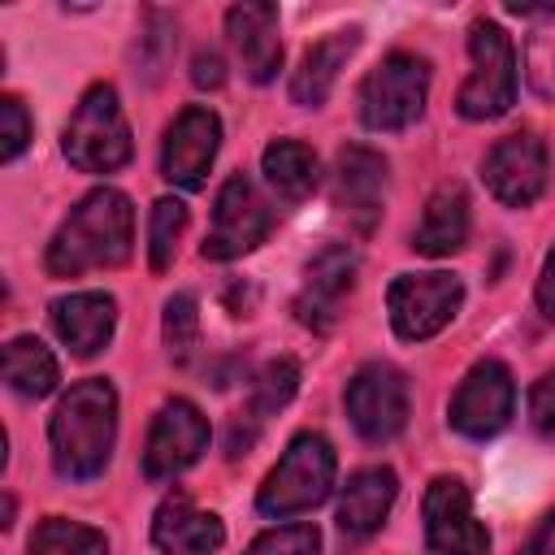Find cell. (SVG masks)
<instances>
[{
  "label": "cell",
  "mask_w": 555,
  "mask_h": 555,
  "mask_svg": "<svg viewBox=\"0 0 555 555\" xmlns=\"http://www.w3.org/2000/svg\"><path fill=\"white\" fill-rule=\"evenodd\" d=\"M130 247H134V208H130V199L113 186H95L56 225L43 264H48L52 278H82L91 269L126 264Z\"/></svg>",
  "instance_id": "6da1fadb"
},
{
  "label": "cell",
  "mask_w": 555,
  "mask_h": 555,
  "mask_svg": "<svg viewBox=\"0 0 555 555\" xmlns=\"http://www.w3.org/2000/svg\"><path fill=\"white\" fill-rule=\"evenodd\" d=\"M117 442V390L108 377L74 382L52 421H48V447L52 464L69 481H91L108 468Z\"/></svg>",
  "instance_id": "7a4b0ae2"
},
{
  "label": "cell",
  "mask_w": 555,
  "mask_h": 555,
  "mask_svg": "<svg viewBox=\"0 0 555 555\" xmlns=\"http://www.w3.org/2000/svg\"><path fill=\"white\" fill-rule=\"evenodd\" d=\"M334 473H338V460H334L330 438L304 429V434L291 438V447L282 451V460H278V464L269 468V477L260 481L256 507H260L269 520H286V516L312 512L317 503L330 499Z\"/></svg>",
  "instance_id": "3957f363"
},
{
  "label": "cell",
  "mask_w": 555,
  "mask_h": 555,
  "mask_svg": "<svg viewBox=\"0 0 555 555\" xmlns=\"http://www.w3.org/2000/svg\"><path fill=\"white\" fill-rule=\"evenodd\" d=\"M61 152L78 173H117L134 143H130V126L121 113V100L108 82H95L82 91V100L74 104L65 134H61Z\"/></svg>",
  "instance_id": "277c9868"
},
{
  "label": "cell",
  "mask_w": 555,
  "mask_h": 555,
  "mask_svg": "<svg viewBox=\"0 0 555 555\" xmlns=\"http://www.w3.org/2000/svg\"><path fill=\"white\" fill-rule=\"evenodd\" d=\"M468 78L455 95V108L460 117L468 121H494L503 117L512 104H516V48H512V35L490 22V17H477L468 26Z\"/></svg>",
  "instance_id": "5b68a950"
},
{
  "label": "cell",
  "mask_w": 555,
  "mask_h": 555,
  "mask_svg": "<svg viewBox=\"0 0 555 555\" xmlns=\"http://www.w3.org/2000/svg\"><path fill=\"white\" fill-rule=\"evenodd\" d=\"M429 100V61L416 52L382 56L360 82V121L369 130H408Z\"/></svg>",
  "instance_id": "8992f818"
},
{
  "label": "cell",
  "mask_w": 555,
  "mask_h": 555,
  "mask_svg": "<svg viewBox=\"0 0 555 555\" xmlns=\"http://www.w3.org/2000/svg\"><path fill=\"white\" fill-rule=\"evenodd\" d=\"M390 325L403 343H425L442 334L455 312L464 308V282L455 273L429 269V273H399L386 291Z\"/></svg>",
  "instance_id": "52a82bcc"
},
{
  "label": "cell",
  "mask_w": 555,
  "mask_h": 555,
  "mask_svg": "<svg viewBox=\"0 0 555 555\" xmlns=\"http://www.w3.org/2000/svg\"><path fill=\"white\" fill-rule=\"evenodd\" d=\"M273 230V208L247 173H230L212 204V225L204 234V260H238L256 251Z\"/></svg>",
  "instance_id": "ba28073f"
},
{
  "label": "cell",
  "mask_w": 555,
  "mask_h": 555,
  "mask_svg": "<svg viewBox=\"0 0 555 555\" xmlns=\"http://www.w3.org/2000/svg\"><path fill=\"white\" fill-rule=\"evenodd\" d=\"M347 421L364 442H390L403 434L408 425V377L386 364L373 360L364 369H356V377L347 382Z\"/></svg>",
  "instance_id": "9c48e42d"
},
{
  "label": "cell",
  "mask_w": 555,
  "mask_h": 555,
  "mask_svg": "<svg viewBox=\"0 0 555 555\" xmlns=\"http://www.w3.org/2000/svg\"><path fill=\"white\" fill-rule=\"evenodd\" d=\"M516 412V382L507 373L503 360H477L464 382L455 386L451 395V408H447V421L455 434L464 438H494L499 429H507Z\"/></svg>",
  "instance_id": "30bf717a"
},
{
  "label": "cell",
  "mask_w": 555,
  "mask_h": 555,
  "mask_svg": "<svg viewBox=\"0 0 555 555\" xmlns=\"http://www.w3.org/2000/svg\"><path fill=\"white\" fill-rule=\"evenodd\" d=\"M421 516L429 555H490V529L473 516V494L460 477H434Z\"/></svg>",
  "instance_id": "8fae6325"
},
{
  "label": "cell",
  "mask_w": 555,
  "mask_h": 555,
  "mask_svg": "<svg viewBox=\"0 0 555 555\" xmlns=\"http://www.w3.org/2000/svg\"><path fill=\"white\" fill-rule=\"evenodd\" d=\"M481 178L490 186V195L507 208H529L538 204V195L546 191V178H551V156H546V143L529 130L520 134H507L499 139L486 160H481Z\"/></svg>",
  "instance_id": "7c38bea8"
},
{
  "label": "cell",
  "mask_w": 555,
  "mask_h": 555,
  "mask_svg": "<svg viewBox=\"0 0 555 555\" xmlns=\"http://www.w3.org/2000/svg\"><path fill=\"white\" fill-rule=\"evenodd\" d=\"M208 451V416L191 403V399H169L152 429H147V447H143V477L152 481H173L178 473H186L199 455Z\"/></svg>",
  "instance_id": "4fadbf2b"
},
{
  "label": "cell",
  "mask_w": 555,
  "mask_h": 555,
  "mask_svg": "<svg viewBox=\"0 0 555 555\" xmlns=\"http://www.w3.org/2000/svg\"><path fill=\"white\" fill-rule=\"evenodd\" d=\"M217 147H221V117L204 104H191L182 108L169 130H165V143H160V173L165 182L182 186V191H199L212 160H217Z\"/></svg>",
  "instance_id": "5bb4252c"
},
{
  "label": "cell",
  "mask_w": 555,
  "mask_h": 555,
  "mask_svg": "<svg viewBox=\"0 0 555 555\" xmlns=\"http://www.w3.org/2000/svg\"><path fill=\"white\" fill-rule=\"evenodd\" d=\"M386 156L364 147V143H351L338 152V165H334V204L338 212L360 230L369 234L377 221H382V204H386Z\"/></svg>",
  "instance_id": "9a60e30c"
},
{
  "label": "cell",
  "mask_w": 555,
  "mask_h": 555,
  "mask_svg": "<svg viewBox=\"0 0 555 555\" xmlns=\"http://www.w3.org/2000/svg\"><path fill=\"white\" fill-rule=\"evenodd\" d=\"M356 251L347 243H330L321 247L308 264H304V286H299V299H295V312L304 325L312 330H330L338 321V308L343 299L356 291Z\"/></svg>",
  "instance_id": "2e32d148"
},
{
  "label": "cell",
  "mask_w": 555,
  "mask_h": 555,
  "mask_svg": "<svg viewBox=\"0 0 555 555\" xmlns=\"http://www.w3.org/2000/svg\"><path fill=\"white\" fill-rule=\"evenodd\" d=\"M52 330L56 338L74 351V356H95L108 347L113 330H117V299L104 295V291H74V295H61L52 299Z\"/></svg>",
  "instance_id": "e0dca14e"
},
{
  "label": "cell",
  "mask_w": 555,
  "mask_h": 555,
  "mask_svg": "<svg viewBox=\"0 0 555 555\" xmlns=\"http://www.w3.org/2000/svg\"><path fill=\"white\" fill-rule=\"evenodd\" d=\"M225 35L234 56L251 82H273L282 69V39H278V9L273 4H234L225 13Z\"/></svg>",
  "instance_id": "ac0fdd59"
},
{
  "label": "cell",
  "mask_w": 555,
  "mask_h": 555,
  "mask_svg": "<svg viewBox=\"0 0 555 555\" xmlns=\"http://www.w3.org/2000/svg\"><path fill=\"white\" fill-rule=\"evenodd\" d=\"M152 542L165 555H212L225 542V525L217 512L195 507L186 494H169L152 516Z\"/></svg>",
  "instance_id": "d6986e66"
},
{
  "label": "cell",
  "mask_w": 555,
  "mask_h": 555,
  "mask_svg": "<svg viewBox=\"0 0 555 555\" xmlns=\"http://www.w3.org/2000/svg\"><path fill=\"white\" fill-rule=\"evenodd\" d=\"M395 494H399V477L395 468L386 464H369V468H356L338 494V529L347 538H369L386 525L390 507H395Z\"/></svg>",
  "instance_id": "ffe728a7"
},
{
  "label": "cell",
  "mask_w": 555,
  "mask_h": 555,
  "mask_svg": "<svg viewBox=\"0 0 555 555\" xmlns=\"http://www.w3.org/2000/svg\"><path fill=\"white\" fill-rule=\"evenodd\" d=\"M360 48V26H343V30H330L325 39H317L304 56H299V69L291 74V100L299 108H321L343 74V65L356 56Z\"/></svg>",
  "instance_id": "44dd1931"
},
{
  "label": "cell",
  "mask_w": 555,
  "mask_h": 555,
  "mask_svg": "<svg viewBox=\"0 0 555 555\" xmlns=\"http://www.w3.org/2000/svg\"><path fill=\"white\" fill-rule=\"evenodd\" d=\"M468 225H473V208H468V191L460 182H442L434 186V195L425 199V212L412 230V247L421 256H451L468 243Z\"/></svg>",
  "instance_id": "7402d4cb"
},
{
  "label": "cell",
  "mask_w": 555,
  "mask_h": 555,
  "mask_svg": "<svg viewBox=\"0 0 555 555\" xmlns=\"http://www.w3.org/2000/svg\"><path fill=\"white\" fill-rule=\"evenodd\" d=\"M260 173H264V182L278 191V199L299 204V199H308V195L317 191V182H321V160H317V152H312L308 143H299V139H273V143L260 152Z\"/></svg>",
  "instance_id": "603a6c76"
},
{
  "label": "cell",
  "mask_w": 555,
  "mask_h": 555,
  "mask_svg": "<svg viewBox=\"0 0 555 555\" xmlns=\"http://www.w3.org/2000/svg\"><path fill=\"white\" fill-rule=\"evenodd\" d=\"M61 382L56 356L35 338V334H17L4 343V386L22 399H43L52 395Z\"/></svg>",
  "instance_id": "cb8c5ba5"
},
{
  "label": "cell",
  "mask_w": 555,
  "mask_h": 555,
  "mask_svg": "<svg viewBox=\"0 0 555 555\" xmlns=\"http://www.w3.org/2000/svg\"><path fill=\"white\" fill-rule=\"evenodd\" d=\"M295 390H299V364H295L291 356L269 360V364L251 377V399H247V416H243V421H251V425L269 421L273 412H282V408L295 399Z\"/></svg>",
  "instance_id": "d4e9b609"
},
{
  "label": "cell",
  "mask_w": 555,
  "mask_h": 555,
  "mask_svg": "<svg viewBox=\"0 0 555 555\" xmlns=\"http://www.w3.org/2000/svg\"><path fill=\"white\" fill-rule=\"evenodd\" d=\"M30 555H108V538L82 520L48 516L30 533Z\"/></svg>",
  "instance_id": "484cf974"
},
{
  "label": "cell",
  "mask_w": 555,
  "mask_h": 555,
  "mask_svg": "<svg viewBox=\"0 0 555 555\" xmlns=\"http://www.w3.org/2000/svg\"><path fill=\"white\" fill-rule=\"evenodd\" d=\"M533 26L529 35V87L542 95V100H555V4H542V9H512Z\"/></svg>",
  "instance_id": "4316f807"
},
{
  "label": "cell",
  "mask_w": 555,
  "mask_h": 555,
  "mask_svg": "<svg viewBox=\"0 0 555 555\" xmlns=\"http://www.w3.org/2000/svg\"><path fill=\"white\" fill-rule=\"evenodd\" d=\"M182 230H186V204L182 199H156L152 204V217H147V260L156 273H165L178 256V243H182Z\"/></svg>",
  "instance_id": "83f0119b"
},
{
  "label": "cell",
  "mask_w": 555,
  "mask_h": 555,
  "mask_svg": "<svg viewBox=\"0 0 555 555\" xmlns=\"http://www.w3.org/2000/svg\"><path fill=\"white\" fill-rule=\"evenodd\" d=\"M160 334H165V351L173 364H186L199 347V304L195 295L178 291L165 299V321H160Z\"/></svg>",
  "instance_id": "f1b7e54d"
},
{
  "label": "cell",
  "mask_w": 555,
  "mask_h": 555,
  "mask_svg": "<svg viewBox=\"0 0 555 555\" xmlns=\"http://www.w3.org/2000/svg\"><path fill=\"white\" fill-rule=\"evenodd\" d=\"M321 551V529L299 520V525H278L264 529L243 555H317Z\"/></svg>",
  "instance_id": "f546056e"
},
{
  "label": "cell",
  "mask_w": 555,
  "mask_h": 555,
  "mask_svg": "<svg viewBox=\"0 0 555 555\" xmlns=\"http://www.w3.org/2000/svg\"><path fill=\"white\" fill-rule=\"evenodd\" d=\"M30 134H35V126H30L26 104H22L17 95H4V100H0V160L13 165V160L26 152Z\"/></svg>",
  "instance_id": "4dcf8cb0"
},
{
  "label": "cell",
  "mask_w": 555,
  "mask_h": 555,
  "mask_svg": "<svg viewBox=\"0 0 555 555\" xmlns=\"http://www.w3.org/2000/svg\"><path fill=\"white\" fill-rule=\"evenodd\" d=\"M529 421L538 434H555V369L542 373L529 390Z\"/></svg>",
  "instance_id": "1f68e13d"
},
{
  "label": "cell",
  "mask_w": 555,
  "mask_h": 555,
  "mask_svg": "<svg viewBox=\"0 0 555 555\" xmlns=\"http://www.w3.org/2000/svg\"><path fill=\"white\" fill-rule=\"evenodd\" d=\"M191 82L195 87H221L225 82V61H221V52H212V48H204V52H195V65H191Z\"/></svg>",
  "instance_id": "d6a6232c"
},
{
  "label": "cell",
  "mask_w": 555,
  "mask_h": 555,
  "mask_svg": "<svg viewBox=\"0 0 555 555\" xmlns=\"http://www.w3.org/2000/svg\"><path fill=\"white\" fill-rule=\"evenodd\" d=\"M533 299H538L542 317H551V321H555V247H551V251H546V260H542V273H538Z\"/></svg>",
  "instance_id": "836d02e7"
},
{
  "label": "cell",
  "mask_w": 555,
  "mask_h": 555,
  "mask_svg": "<svg viewBox=\"0 0 555 555\" xmlns=\"http://www.w3.org/2000/svg\"><path fill=\"white\" fill-rule=\"evenodd\" d=\"M520 555H555V512L542 516V525L529 533V542L520 546Z\"/></svg>",
  "instance_id": "e575fe53"
}]
</instances>
